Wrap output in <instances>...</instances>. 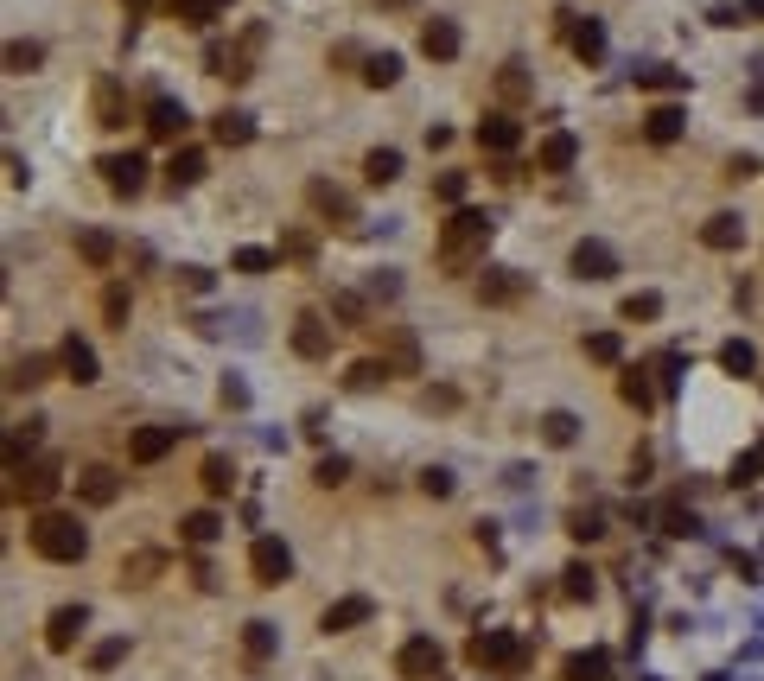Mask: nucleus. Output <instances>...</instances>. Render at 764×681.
<instances>
[{
  "label": "nucleus",
  "instance_id": "nucleus-42",
  "mask_svg": "<svg viewBox=\"0 0 764 681\" xmlns=\"http://www.w3.org/2000/svg\"><path fill=\"white\" fill-rule=\"evenodd\" d=\"M39 64H45V45H32V39H13V45H7V71H13V77L39 71Z\"/></svg>",
  "mask_w": 764,
  "mask_h": 681
},
{
  "label": "nucleus",
  "instance_id": "nucleus-9",
  "mask_svg": "<svg viewBox=\"0 0 764 681\" xmlns=\"http://www.w3.org/2000/svg\"><path fill=\"white\" fill-rule=\"evenodd\" d=\"M306 204H312L319 217H332L338 230H351V223H357V204H351V191H338L332 179H312V185H306Z\"/></svg>",
  "mask_w": 764,
  "mask_h": 681
},
{
  "label": "nucleus",
  "instance_id": "nucleus-10",
  "mask_svg": "<svg viewBox=\"0 0 764 681\" xmlns=\"http://www.w3.org/2000/svg\"><path fill=\"white\" fill-rule=\"evenodd\" d=\"M179 433H185V427H160V421H153V427H134V440H128V459H134V465H160L166 452L179 446Z\"/></svg>",
  "mask_w": 764,
  "mask_h": 681
},
{
  "label": "nucleus",
  "instance_id": "nucleus-31",
  "mask_svg": "<svg viewBox=\"0 0 764 681\" xmlns=\"http://www.w3.org/2000/svg\"><path fill=\"white\" fill-rule=\"evenodd\" d=\"M242 650H249L255 662H268L274 650H281V631H274L268 618H255V624H242Z\"/></svg>",
  "mask_w": 764,
  "mask_h": 681
},
{
  "label": "nucleus",
  "instance_id": "nucleus-30",
  "mask_svg": "<svg viewBox=\"0 0 764 681\" xmlns=\"http://www.w3.org/2000/svg\"><path fill=\"white\" fill-rule=\"evenodd\" d=\"M198 484H204L211 497H230V491H236V465L223 459V452H211V459L198 465Z\"/></svg>",
  "mask_w": 764,
  "mask_h": 681
},
{
  "label": "nucleus",
  "instance_id": "nucleus-40",
  "mask_svg": "<svg viewBox=\"0 0 764 681\" xmlns=\"http://www.w3.org/2000/svg\"><path fill=\"white\" fill-rule=\"evenodd\" d=\"M542 440L548 446H573V440H580V421H573L567 408H554V414H542Z\"/></svg>",
  "mask_w": 764,
  "mask_h": 681
},
{
  "label": "nucleus",
  "instance_id": "nucleus-26",
  "mask_svg": "<svg viewBox=\"0 0 764 681\" xmlns=\"http://www.w3.org/2000/svg\"><path fill=\"white\" fill-rule=\"evenodd\" d=\"M561 675L567 681H612V656H605V650H573Z\"/></svg>",
  "mask_w": 764,
  "mask_h": 681
},
{
  "label": "nucleus",
  "instance_id": "nucleus-24",
  "mask_svg": "<svg viewBox=\"0 0 764 681\" xmlns=\"http://www.w3.org/2000/svg\"><path fill=\"white\" fill-rule=\"evenodd\" d=\"M77 497H83V503H96V510H102V503H115V497H121V478H115L109 465H90V471L77 478Z\"/></svg>",
  "mask_w": 764,
  "mask_h": 681
},
{
  "label": "nucleus",
  "instance_id": "nucleus-27",
  "mask_svg": "<svg viewBox=\"0 0 764 681\" xmlns=\"http://www.w3.org/2000/svg\"><path fill=\"white\" fill-rule=\"evenodd\" d=\"M96 121H102V128H128V102H121V83L115 77L96 83Z\"/></svg>",
  "mask_w": 764,
  "mask_h": 681
},
{
  "label": "nucleus",
  "instance_id": "nucleus-8",
  "mask_svg": "<svg viewBox=\"0 0 764 681\" xmlns=\"http://www.w3.org/2000/svg\"><path fill=\"white\" fill-rule=\"evenodd\" d=\"M96 172H102V185H109L115 198H134V191L147 185V160H141V153H109Z\"/></svg>",
  "mask_w": 764,
  "mask_h": 681
},
{
  "label": "nucleus",
  "instance_id": "nucleus-17",
  "mask_svg": "<svg viewBox=\"0 0 764 681\" xmlns=\"http://www.w3.org/2000/svg\"><path fill=\"white\" fill-rule=\"evenodd\" d=\"M459 45H465V39H459V26H453V20H427V26H421V58L453 64V58H459Z\"/></svg>",
  "mask_w": 764,
  "mask_h": 681
},
{
  "label": "nucleus",
  "instance_id": "nucleus-25",
  "mask_svg": "<svg viewBox=\"0 0 764 681\" xmlns=\"http://www.w3.org/2000/svg\"><path fill=\"white\" fill-rule=\"evenodd\" d=\"M211 141H217V147H249V141H255V121L242 115V109H223V115L211 121Z\"/></svg>",
  "mask_w": 764,
  "mask_h": 681
},
{
  "label": "nucleus",
  "instance_id": "nucleus-50",
  "mask_svg": "<svg viewBox=\"0 0 764 681\" xmlns=\"http://www.w3.org/2000/svg\"><path fill=\"white\" fill-rule=\"evenodd\" d=\"M586 357H593V363H618V357H624L618 331H593V338H586Z\"/></svg>",
  "mask_w": 764,
  "mask_h": 681
},
{
  "label": "nucleus",
  "instance_id": "nucleus-44",
  "mask_svg": "<svg viewBox=\"0 0 764 681\" xmlns=\"http://www.w3.org/2000/svg\"><path fill=\"white\" fill-rule=\"evenodd\" d=\"M694 529H701V522H694V510H688L682 497H669V503H663V535H694Z\"/></svg>",
  "mask_w": 764,
  "mask_h": 681
},
{
  "label": "nucleus",
  "instance_id": "nucleus-34",
  "mask_svg": "<svg viewBox=\"0 0 764 681\" xmlns=\"http://www.w3.org/2000/svg\"><path fill=\"white\" fill-rule=\"evenodd\" d=\"M363 179H370V185H395V179H402V153H395V147H376L370 160H363Z\"/></svg>",
  "mask_w": 764,
  "mask_h": 681
},
{
  "label": "nucleus",
  "instance_id": "nucleus-53",
  "mask_svg": "<svg viewBox=\"0 0 764 681\" xmlns=\"http://www.w3.org/2000/svg\"><path fill=\"white\" fill-rule=\"evenodd\" d=\"M561 580H567V586H561L567 599H593V592H599V586H593V567H580V561H573V567L561 573Z\"/></svg>",
  "mask_w": 764,
  "mask_h": 681
},
{
  "label": "nucleus",
  "instance_id": "nucleus-36",
  "mask_svg": "<svg viewBox=\"0 0 764 681\" xmlns=\"http://www.w3.org/2000/svg\"><path fill=\"white\" fill-rule=\"evenodd\" d=\"M720 370H726V376H752V370H758V351H752L745 338H726V344H720Z\"/></svg>",
  "mask_w": 764,
  "mask_h": 681
},
{
  "label": "nucleus",
  "instance_id": "nucleus-13",
  "mask_svg": "<svg viewBox=\"0 0 764 681\" xmlns=\"http://www.w3.org/2000/svg\"><path fill=\"white\" fill-rule=\"evenodd\" d=\"M185 128H191L185 102H172V96H153L147 102V134H153V141H179Z\"/></svg>",
  "mask_w": 764,
  "mask_h": 681
},
{
  "label": "nucleus",
  "instance_id": "nucleus-7",
  "mask_svg": "<svg viewBox=\"0 0 764 681\" xmlns=\"http://www.w3.org/2000/svg\"><path fill=\"white\" fill-rule=\"evenodd\" d=\"M83 631H90V611H83V605H58V611L45 618V650H58V656L77 650Z\"/></svg>",
  "mask_w": 764,
  "mask_h": 681
},
{
  "label": "nucleus",
  "instance_id": "nucleus-19",
  "mask_svg": "<svg viewBox=\"0 0 764 681\" xmlns=\"http://www.w3.org/2000/svg\"><path fill=\"white\" fill-rule=\"evenodd\" d=\"M58 370L71 376L77 389H83V382H96V351H90V338H77V331H71V338L58 344Z\"/></svg>",
  "mask_w": 764,
  "mask_h": 681
},
{
  "label": "nucleus",
  "instance_id": "nucleus-63",
  "mask_svg": "<svg viewBox=\"0 0 764 681\" xmlns=\"http://www.w3.org/2000/svg\"><path fill=\"white\" fill-rule=\"evenodd\" d=\"M376 7H408V0H376Z\"/></svg>",
  "mask_w": 764,
  "mask_h": 681
},
{
  "label": "nucleus",
  "instance_id": "nucleus-33",
  "mask_svg": "<svg viewBox=\"0 0 764 681\" xmlns=\"http://www.w3.org/2000/svg\"><path fill=\"white\" fill-rule=\"evenodd\" d=\"M77 255L90 261V268H115V236H102V230H77Z\"/></svg>",
  "mask_w": 764,
  "mask_h": 681
},
{
  "label": "nucleus",
  "instance_id": "nucleus-1",
  "mask_svg": "<svg viewBox=\"0 0 764 681\" xmlns=\"http://www.w3.org/2000/svg\"><path fill=\"white\" fill-rule=\"evenodd\" d=\"M484 249H491V217L484 211H453L440 223V242H433V261H440L446 274H465L478 268Z\"/></svg>",
  "mask_w": 764,
  "mask_h": 681
},
{
  "label": "nucleus",
  "instance_id": "nucleus-60",
  "mask_svg": "<svg viewBox=\"0 0 764 681\" xmlns=\"http://www.w3.org/2000/svg\"><path fill=\"white\" fill-rule=\"evenodd\" d=\"M179 287L185 293H211V268H179Z\"/></svg>",
  "mask_w": 764,
  "mask_h": 681
},
{
  "label": "nucleus",
  "instance_id": "nucleus-23",
  "mask_svg": "<svg viewBox=\"0 0 764 681\" xmlns=\"http://www.w3.org/2000/svg\"><path fill=\"white\" fill-rule=\"evenodd\" d=\"M204 179V153L198 147H172V160H166V185L172 191H191Z\"/></svg>",
  "mask_w": 764,
  "mask_h": 681
},
{
  "label": "nucleus",
  "instance_id": "nucleus-3",
  "mask_svg": "<svg viewBox=\"0 0 764 681\" xmlns=\"http://www.w3.org/2000/svg\"><path fill=\"white\" fill-rule=\"evenodd\" d=\"M465 662H472V669H497V675H523L529 650H523L516 631H478L472 643H465Z\"/></svg>",
  "mask_w": 764,
  "mask_h": 681
},
{
  "label": "nucleus",
  "instance_id": "nucleus-45",
  "mask_svg": "<svg viewBox=\"0 0 764 681\" xmlns=\"http://www.w3.org/2000/svg\"><path fill=\"white\" fill-rule=\"evenodd\" d=\"M682 71H675V64H650V71H637V90H682Z\"/></svg>",
  "mask_w": 764,
  "mask_h": 681
},
{
  "label": "nucleus",
  "instance_id": "nucleus-14",
  "mask_svg": "<svg viewBox=\"0 0 764 681\" xmlns=\"http://www.w3.org/2000/svg\"><path fill=\"white\" fill-rule=\"evenodd\" d=\"M523 293H529V274H516V268H491V274L478 281V300H484V306H516Z\"/></svg>",
  "mask_w": 764,
  "mask_h": 681
},
{
  "label": "nucleus",
  "instance_id": "nucleus-58",
  "mask_svg": "<svg viewBox=\"0 0 764 681\" xmlns=\"http://www.w3.org/2000/svg\"><path fill=\"white\" fill-rule=\"evenodd\" d=\"M332 312H338L344 325H363V300H357V293H338V300H332Z\"/></svg>",
  "mask_w": 764,
  "mask_h": 681
},
{
  "label": "nucleus",
  "instance_id": "nucleus-61",
  "mask_svg": "<svg viewBox=\"0 0 764 681\" xmlns=\"http://www.w3.org/2000/svg\"><path fill=\"white\" fill-rule=\"evenodd\" d=\"M223 408H249V389H242V382H223Z\"/></svg>",
  "mask_w": 764,
  "mask_h": 681
},
{
  "label": "nucleus",
  "instance_id": "nucleus-22",
  "mask_svg": "<svg viewBox=\"0 0 764 681\" xmlns=\"http://www.w3.org/2000/svg\"><path fill=\"white\" fill-rule=\"evenodd\" d=\"M682 109H675V102H656V109L644 115V141H656V147H669V141H682Z\"/></svg>",
  "mask_w": 764,
  "mask_h": 681
},
{
  "label": "nucleus",
  "instance_id": "nucleus-18",
  "mask_svg": "<svg viewBox=\"0 0 764 681\" xmlns=\"http://www.w3.org/2000/svg\"><path fill=\"white\" fill-rule=\"evenodd\" d=\"M561 32H567V45L580 51L586 64H599V58H605V32H599V20H580V13H561Z\"/></svg>",
  "mask_w": 764,
  "mask_h": 681
},
{
  "label": "nucleus",
  "instance_id": "nucleus-12",
  "mask_svg": "<svg viewBox=\"0 0 764 681\" xmlns=\"http://www.w3.org/2000/svg\"><path fill=\"white\" fill-rule=\"evenodd\" d=\"M370 618H376V599H363V592H351V599L325 605L319 631H325V637H338V631H357V624H370Z\"/></svg>",
  "mask_w": 764,
  "mask_h": 681
},
{
  "label": "nucleus",
  "instance_id": "nucleus-64",
  "mask_svg": "<svg viewBox=\"0 0 764 681\" xmlns=\"http://www.w3.org/2000/svg\"><path fill=\"white\" fill-rule=\"evenodd\" d=\"M128 7H134V13H141V7H147V0H128Z\"/></svg>",
  "mask_w": 764,
  "mask_h": 681
},
{
  "label": "nucleus",
  "instance_id": "nucleus-11",
  "mask_svg": "<svg viewBox=\"0 0 764 681\" xmlns=\"http://www.w3.org/2000/svg\"><path fill=\"white\" fill-rule=\"evenodd\" d=\"M573 274H580V281H612V274H618V255L605 249L599 236H580V242H573Z\"/></svg>",
  "mask_w": 764,
  "mask_h": 681
},
{
  "label": "nucleus",
  "instance_id": "nucleus-46",
  "mask_svg": "<svg viewBox=\"0 0 764 681\" xmlns=\"http://www.w3.org/2000/svg\"><path fill=\"white\" fill-rule=\"evenodd\" d=\"M121 656H128V637H102L96 650H90V669H96V675H109Z\"/></svg>",
  "mask_w": 764,
  "mask_h": 681
},
{
  "label": "nucleus",
  "instance_id": "nucleus-16",
  "mask_svg": "<svg viewBox=\"0 0 764 681\" xmlns=\"http://www.w3.org/2000/svg\"><path fill=\"white\" fill-rule=\"evenodd\" d=\"M293 351L312 357V363H319V357H332V325H325L319 312H300V319H293Z\"/></svg>",
  "mask_w": 764,
  "mask_h": 681
},
{
  "label": "nucleus",
  "instance_id": "nucleus-39",
  "mask_svg": "<svg viewBox=\"0 0 764 681\" xmlns=\"http://www.w3.org/2000/svg\"><path fill=\"white\" fill-rule=\"evenodd\" d=\"M39 382H51V357H20L7 376V389H39Z\"/></svg>",
  "mask_w": 764,
  "mask_h": 681
},
{
  "label": "nucleus",
  "instance_id": "nucleus-15",
  "mask_svg": "<svg viewBox=\"0 0 764 681\" xmlns=\"http://www.w3.org/2000/svg\"><path fill=\"white\" fill-rule=\"evenodd\" d=\"M478 147H484V153H516V147H523V128H516V115L491 109V115L478 121Z\"/></svg>",
  "mask_w": 764,
  "mask_h": 681
},
{
  "label": "nucleus",
  "instance_id": "nucleus-5",
  "mask_svg": "<svg viewBox=\"0 0 764 681\" xmlns=\"http://www.w3.org/2000/svg\"><path fill=\"white\" fill-rule=\"evenodd\" d=\"M7 497L13 503H32V510H45V503L51 497H58V465H51V459H39V465H26V471H7Z\"/></svg>",
  "mask_w": 764,
  "mask_h": 681
},
{
  "label": "nucleus",
  "instance_id": "nucleus-52",
  "mask_svg": "<svg viewBox=\"0 0 764 681\" xmlns=\"http://www.w3.org/2000/svg\"><path fill=\"white\" fill-rule=\"evenodd\" d=\"M618 312H624L631 325H637V319H656V312H663V293H631V300H624Z\"/></svg>",
  "mask_w": 764,
  "mask_h": 681
},
{
  "label": "nucleus",
  "instance_id": "nucleus-32",
  "mask_svg": "<svg viewBox=\"0 0 764 681\" xmlns=\"http://www.w3.org/2000/svg\"><path fill=\"white\" fill-rule=\"evenodd\" d=\"M363 83H370V90H389V83H402V58H395V51H376V58H363Z\"/></svg>",
  "mask_w": 764,
  "mask_h": 681
},
{
  "label": "nucleus",
  "instance_id": "nucleus-56",
  "mask_svg": "<svg viewBox=\"0 0 764 681\" xmlns=\"http://www.w3.org/2000/svg\"><path fill=\"white\" fill-rule=\"evenodd\" d=\"M230 268H236V274H268V268H274V255H268V249H236Z\"/></svg>",
  "mask_w": 764,
  "mask_h": 681
},
{
  "label": "nucleus",
  "instance_id": "nucleus-51",
  "mask_svg": "<svg viewBox=\"0 0 764 681\" xmlns=\"http://www.w3.org/2000/svg\"><path fill=\"white\" fill-rule=\"evenodd\" d=\"M758 471H764V446H752V452H739V459H733V471H726V484H752Z\"/></svg>",
  "mask_w": 764,
  "mask_h": 681
},
{
  "label": "nucleus",
  "instance_id": "nucleus-37",
  "mask_svg": "<svg viewBox=\"0 0 764 681\" xmlns=\"http://www.w3.org/2000/svg\"><path fill=\"white\" fill-rule=\"evenodd\" d=\"M395 370H389V363H376V357H363V363H351V376H344V389H382V382H389Z\"/></svg>",
  "mask_w": 764,
  "mask_h": 681
},
{
  "label": "nucleus",
  "instance_id": "nucleus-6",
  "mask_svg": "<svg viewBox=\"0 0 764 681\" xmlns=\"http://www.w3.org/2000/svg\"><path fill=\"white\" fill-rule=\"evenodd\" d=\"M440 643H433V637H408L402 643V650H395V675H402V681H433V675H440Z\"/></svg>",
  "mask_w": 764,
  "mask_h": 681
},
{
  "label": "nucleus",
  "instance_id": "nucleus-28",
  "mask_svg": "<svg viewBox=\"0 0 764 681\" xmlns=\"http://www.w3.org/2000/svg\"><path fill=\"white\" fill-rule=\"evenodd\" d=\"M701 242H707V249H739V242H745V223H739L733 211H720V217L701 223Z\"/></svg>",
  "mask_w": 764,
  "mask_h": 681
},
{
  "label": "nucleus",
  "instance_id": "nucleus-29",
  "mask_svg": "<svg viewBox=\"0 0 764 681\" xmlns=\"http://www.w3.org/2000/svg\"><path fill=\"white\" fill-rule=\"evenodd\" d=\"M217 535H223L217 510H191V516H179V541H191V548H211Z\"/></svg>",
  "mask_w": 764,
  "mask_h": 681
},
{
  "label": "nucleus",
  "instance_id": "nucleus-4",
  "mask_svg": "<svg viewBox=\"0 0 764 681\" xmlns=\"http://www.w3.org/2000/svg\"><path fill=\"white\" fill-rule=\"evenodd\" d=\"M249 573H255V586H287V573H293V548L281 535H255V548H249Z\"/></svg>",
  "mask_w": 764,
  "mask_h": 681
},
{
  "label": "nucleus",
  "instance_id": "nucleus-55",
  "mask_svg": "<svg viewBox=\"0 0 764 681\" xmlns=\"http://www.w3.org/2000/svg\"><path fill=\"white\" fill-rule=\"evenodd\" d=\"M497 90H503V102H523V96H529V77H523V64H503Z\"/></svg>",
  "mask_w": 764,
  "mask_h": 681
},
{
  "label": "nucleus",
  "instance_id": "nucleus-62",
  "mask_svg": "<svg viewBox=\"0 0 764 681\" xmlns=\"http://www.w3.org/2000/svg\"><path fill=\"white\" fill-rule=\"evenodd\" d=\"M745 13H758V20H764V0H745Z\"/></svg>",
  "mask_w": 764,
  "mask_h": 681
},
{
  "label": "nucleus",
  "instance_id": "nucleus-20",
  "mask_svg": "<svg viewBox=\"0 0 764 681\" xmlns=\"http://www.w3.org/2000/svg\"><path fill=\"white\" fill-rule=\"evenodd\" d=\"M262 39H268L262 26H249V32H242V45H236V51H223V77H230V83L255 77V51H262Z\"/></svg>",
  "mask_w": 764,
  "mask_h": 681
},
{
  "label": "nucleus",
  "instance_id": "nucleus-2",
  "mask_svg": "<svg viewBox=\"0 0 764 681\" xmlns=\"http://www.w3.org/2000/svg\"><path fill=\"white\" fill-rule=\"evenodd\" d=\"M26 535H32V554H39V561H58V567H77L83 554H90V529L64 510H39Z\"/></svg>",
  "mask_w": 764,
  "mask_h": 681
},
{
  "label": "nucleus",
  "instance_id": "nucleus-21",
  "mask_svg": "<svg viewBox=\"0 0 764 681\" xmlns=\"http://www.w3.org/2000/svg\"><path fill=\"white\" fill-rule=\"evenodd\" d=\"M573 160H580V141H573L567 128H554L542 141V153H535V166H542V172H573Z\"/></svg>",
  "mask_w": 764,
  "mask_h": 681
},
{
  "label": "nucleus",
  "instance_id": "nucleus-35",
  "mask_svg": "<svg viewBox=\"0 0 764 681\" xmlns=\"http://www.w3.org/2000/svg\"><path fill=\"white\" fill-rule=\"evenodd\" d=\"M160 567H166V554H153V548L128 554V561H121V586H147V580H153Z\"/></svg>",
  "mask_w": 764,
  "mask_h": 681
},
{
  "label": "nucleus",
  "instance_id": "nucleus-57",
  "mask_svg": "<svg viewBox=\"0 0 764 681\" xmlns=\"http://www.w3.org/2000/svg\"><path fill=\"white\" fill-rule=\"evenodd\" d=\"M421 491H427V497H453V471L427 465V471H421Z\"/></svg>",
  "mask_w": 764,
  "mask_h": 681
},
{
  "label": "nucleus",
  "instance_id": "nucleus-41",
  "mask_svg": "<svg viewBox=\"0 0 764 681\" xmlns=\"http://www.w3.org/2000/svg\"><path fill=\"white\" fill-rule=\"evenodd\" d=\"M39 427L45 421H26V427L7 433V471H26V452H32V440H39Z\"/></svg>",
  "mask_w": 764,
  "mask_h": 681
},
{
  "label": "nucleus",
  "instance_id": "nucleus-54",
  "mask_svg": "<svg viewBox=\"0 0 764 681\" xmlns=\"http://www.w3.org/2000/svg\"><path fill=\"white\" fill-rule=\"evenodd\" d=\"M128 306H134V300H128V287H121V281L102 293V319H109V325H128Z\"/></svg>",
  "mask_w": 764,
  "mask_h": 681
},
{
  "label": "nucleus",
  "instance_id": "nucleus-49",
  "mask_svg": "<svg viewBox=\"0 0 764 681\" xmlns=\"http://www.w3.org/2000/svg\"><path fill=\"white\" fill-rule=\"evenodd\" d=\"M433 198L453 204V211H465V172H440V179H433Z\"/></svg>",
  "mask_w": 764,
  "mask_h": 681
},
{
  "label": "nucleus",
  "instance_id": "nucleus-59",
  "mask_svg": "<svg viewBox=\"0 0 764 681\" xmlns=\"http://www.w3.org/2000/svg\"><path fill=\"white\" fill-rule=\"evenodd\" d=\"M281 255L306 261V255H312V236H306V230H287V236H281Z\"/></svg>",
  "mask_w": 764,
  "mask_h": 681
},
{
  "label": "nucleus",
  "instance_id": "nucleus-48",
  "mask_svg": "<svg viewBox=\"0 0 764 681\" xmlns=\"http://www.w3.org/2000/svg\"><path fill=\"white\" fill-rule=\"evenodd\" d=\"M344 478H351V465H344V459H338V452H325V459H319V465H312V484H325V491H338V484H344Z\"/></svg>",
  "mask_w": 764,
  "mask_h": 681
},
{
  "label": "nucleus",
  "instance_id": "nucleus-47",
  "mask_svg": "<svg viewBox=\"0 0 764 681\" xmlns=\"http://www.w3.org/2000/svg\"><path fill=\"white\" fill-rule=\"evenodd\" d=\"M567 535H573V541H599V535H605V516H599V510H573V516H567Z\"/></svg>",
  "mask_w": 764,
  "mask_h": 681
},
{
  "label": "nucleus",
  "instance_id": "nucleus-43",
  "mask_svg": "<svg viewBox=\"0 0 764 681\" xmlns=\"http://www.w3.org/2000/svg\"><path fill=\"white\" fill-rule=\"evenodd\" d=\"M382 363H389V370H402V376H414L421 351H414V338H408V331H389V357H382Z\"/></svg>",
  "mask_w": 764,
  "mask_h": 681
},
{
  "label": "nucleus",
  "instance_id": "nucleus-38",
  "mask_svg": "<svg viewBox=\"0 0 764 681\" xmlns=\"http://www.w3.org/2000/svg\"><path fill=\"white\" fill-rule=\"evenodd\" d=\"M618 395L631 401L637 414H644V408H656V389H650V376H644V370H624V376H618Z\"/></svg>",
  "mask_w": 764,
  "mask_h": 681
}]
</instances>
